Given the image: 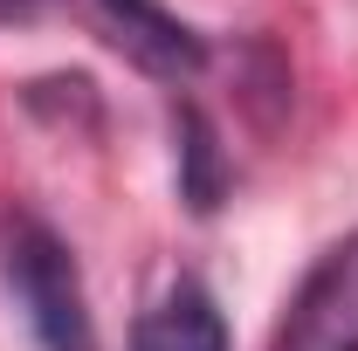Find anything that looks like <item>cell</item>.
<instances>
[{"label": "cell", "mask_w": 358, "mask_h": 351, "mask_svg": "<svg viewBox=\"0 0 358 351\" xmlns=\"http://www.w3.org/2000/svg\"><path fill=\"white\" fill-rule=\"evenodd\" d=\"M131 351H227V317L207 282H166L131 324Z\"/></svg>", "instance_id": "obj_4"}, {"label": "cell", "mask_w": 358, "mask_h": 351, "mask_svg": "<svg viewBox=\"0 0 358 351\" xmlns=\"http://www.w3.org/2000/svg\"><path fill=\"white\" fill-rule=\"evenodd\" d=\"M0 275H7V296L42 351H96V317H90L76 248L42 214L0 220Z\"/></svg>", "instance_id": "obj_1"}, {"label": "cell", "mask_w": 358, "mask_h": 351, "mask_svg": "<svg viewBox=\"0 0 358 351\" xmlns=\"http://www.w3.org/2000/svg\"><path fill=\"white\" fill-rule=\"evenodd\" d=\"M268 351H358V227L310 262Z\"/></svg>", "instance_id": "obj_3"}, {"label": "cell", "mask_w": 358, "mask_h": 351, "mask_svg": "<svg viewBox=\"0 0 358 351\" xmlns=\"http://www.w3.org/2000/svg\"><path fill=\"white\" fill-rule=\"evenodd\" d=\"M83 21L117 48L131 69L159 76V83H193L207 69V35L193 21H179L166 0H76Z\"/></svg>", "instance_id": "obj_2"}, {"label": "cell", "mask_w": 358, "mask_h": 351, "mask_svg": "<svg viewBox=\"0 0 358 351\" xmlns=\"http://www.w3.org/2000/svg\"><path fill=\"white\" fill-rule=\"evenodd\" d=\"M179 131H186V145H179V159H186V200L207 214V207L221 200V145H214V124H207L200 110H186Z\"/></svg>", "instance_id": "obj_5"}]
</instances>
